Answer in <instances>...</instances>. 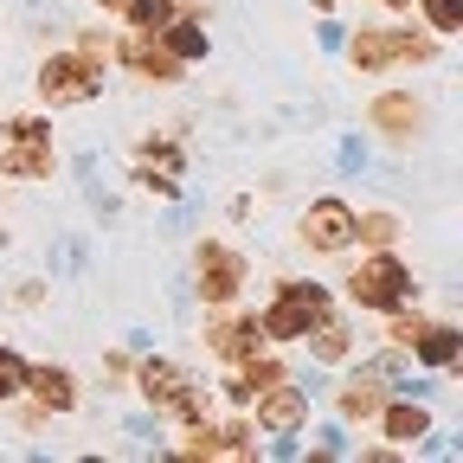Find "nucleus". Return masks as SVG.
Segmentation results:
<instances>
[{
	"mask_svg": "<svg viewBox=\"0 0 463 463\" xmlns=\"http://www.w3.org/2000/svg\"><path fill=\"white\" fill-rule=\"evenodd\" d=\"M457 354H463V328L457 322H425V335L412 341L419 367H457Z\"/></svg>",
	"mask_w": 463,
	"mask_h": 463,
	"instance_id": "obj_17",
	"label": "nucleus"
},
{
	"mask_svg": "<svg viewBox=\"0 0 463 463\" xmlns=\"http://www.w3.org/2000/svg\"><path fill=\"white\" fill-rule=\"evenodd\" d=\"M425 322H431V316H399V309H392V322H386V341L399 347V354H412V341L425 335Z\"/></svg>",
	"mask_w": 463,
	"mask_h": 463,
	"instance_id": "obj_24",
	"label": "nucleus"
},
{
	"mask_svg": "<svg viewBox=\"0 0 463 463\" xmlns=\"http://www.w3.org/2000/svg\"><path fill=\"white\" fill-rule=\"evenodd\" d=\"M297 245L316 251V258H335V251H354V206L347 200H309L303 219H297Z\"/></svg>",
	"mask_w": 463,
	"mask_h": 463,
	"instance_id": "obj_8",
	"label": "nucleus"
},
{
	"mask_svg": "<svg viewBox=\"0 0 463 463\" xmlns=\"http://www.w3.org/2000/svg\"><path fill=\"white\" fill-rule=\"evenodd\" d=\"M97 7H116V0H97Z\"/></svg>",
	"mask_w": 463,
	"mask_h": 463,
	"instance_id": "obj_27",
	"label": "nucleus"
},
{
	"mask_svg": "<svg viewBox=\"0 0 463 463\" xmlns=\"http://www.w3.org/2000/svg\"><path fill=\"white\" fill-rule=\"evenodd\" d=\"M136 392H142V405H148L155 419H174V425H187V419L206 412L200 380H194L181 361H167V354H155V361L136 367Z\"/></svg>",
	"mask_w": 463,
	"mask_h": 463,
	"instance_id": "obj_2",
	"label": "nucleus"
},
{
	"mask_svg": "<svg viewBox=\"0 0 463 463\" xmlns=\"http://www.w3.org/2000/svg\"><path fill=\"white\" fill-rule=\"evenodd\" d=\"M20 392H26V361L14 347H0V405H14Z\"/></svg>",
	"mask_w": 463,
	"mask_h": 463,
	"instance_id": "obj_23",
	"label": "nucleus"
},
{
	"mask_svg": "<svg viewBox=\"0 0 463 463\" xmlns=\"http://www.w3.org/2000/svg\"><path fill=\"white\" fill-rule=\"evenodd\" d=\"M26 392L39 412H78V373L71 367H26Z\"/></svg>",
	"mask_w": 463,
	"mask_h": 463,
	"instance_id": "obj_15",
	"label": "nucleus"
},
{
	"mask_svg": "<svg viewBox=\"0 0 463 463\" xmlns=\"http://www.w3.org/2000/svg\"><path fill=\"white\" fill-rule=\"evenodd\" d=\"M386 386H392V380H386L380 367H361L354 380L341 386V399H335V405H341V419H373V412H380V399H386Z\"/></svg>",
	"mask_w": 463,
	"mask_h": 463,
	"instance_id": "obj_16",
	"label": "nucleus"
},
{
	"mask_svg": "<svg viewBox=\"0 0 463 463\" xmlns=\"http://www.w3.org/2000/svg\"><path fill=\"white\" fill-rule=\"evenodd\" d=\"M354 245H367V251L399 245V219L392 213H354Z\"/></svg>",
	"mask_w": 463,
	"mask_h": 463,
	"instance_id": "obj_21",
	"label": "nucleus"
},
{
	"mask_svg": "<svg viewBox=\"0 0 463 463\" xmlns=\"http://www.w3.org/2000/svg\"><path fill=\"white\" fill-rule=\"evenodd\" d=\"M419 14H425V26H431L438 39L463 33V0H419Z\"/></svg>",
	"mask_w": 463,
	"mask_h": 463,
	"instance_id": "obj_22",
	"label": "nucleus"
},
{
	"mask_svg": "<svg viewBox=\"0 0 463 463\" xmlns=\"http://www.w3.org/2000/svg\"><path fill=\"white\" fill-rule=\"evenodd\" d=\"M328 309H335V297H328L322 283L283 277V283H277V297H270V303H264V316H258V328H264V341H303Z\"/></svg>",
	"mask_w": 463,
	"mask_h": 463,
	"instance_id": "obj_3",
	"label": "nucleus"
},
{
	"mask_svg": "<svg viewBox=\"0 0 463 463\" xmlns=\"http://www.w3.org/2000/svg\"><path fill=\"white\" fill-rule=\"evenodd\" d=\"M380 7H386V14H405V7H412V0H380Z\"/></svg>",
	"mask_w": 463,
	"mask_h": 463,
	"instance_id": "obj_26",
	"label": "nucleus"
},
{
	"mask_svg": "<svg viewBox=\"0 0 463 463\" xmlns=\"http://www.w3.org/2000/svg\"><path fill=\"white\" fill-rule=\"evenodd\" d=\"M78 52L90 58V65H109V52H116V39H109V33H97V26H84V33H78Z\"/></svg>",
	"mask_w": 463,
	"mask_h": 463,
	"instance_id": "obj_25",
	"label": "nucleus"
},
{
	"mask_svg": "<svg viewBox=\"0 0 463 463\" xmlns=\"http://www.w3.org/2000/svg\"><path fill=\"white\" fill-rule=\"evenodd\" d=\"M405 297H412V270H405V258L386 245V251H367L354 270H347V303L354 309H405Z\"/></svg>",
	"mask_w": 463,
	"mask_h": 463,
	"instance_id": "obj_4",
	"label": "nucleus"
},
{
	"mask_svg": "<svg viewBox=\"0 0 463 463\" xmlns=\"http://www.w3.org/2000/svg\"><path fill=\"white\" fill-rule=\"evenodd\" d=\"M136 187L174 200V194H181V148H174V142H142V155H136Z\"/></svg>",
	"mask_w": 463,
	"mask_h": 463,
	"instance_id": "obj_14",
	"label": "nucleus"
},
{
	"mask_svg": "<svg viewBox=\"0 0 463 463\" xmlns=\"http://www.w3.org/2000/svg\"><path fill=\"white\" fill-rule=\"evenodd\" d=\"M380 431L392 438V450H419L425 438H431V405L412 392V399H380Z\"/></svg>",
	"mask_w": 463,
	"mask_h": 463,
	"instance_id": "obj_13",
	"label": "nucleus"
},
{
	"mask_svg": "<svg viewBox=\"0 0 463 463\" xmlns=\"http://www.w3.org/2000/svg\"><path fill=\"white\" fill-rule=\"evenodd\" d=\"M251 405H258V431H270V438H297L309 425V386H297V380L264 386Z\"/></svg>",
	"mask_w": 463,
	"mask_h": 463,
	"instance_id": "obj_9",
	"label": "nucleus"
},
{
	"mask_svg": "<svg viewBox=\"0 0 463 463\" xmlns=\"http://www.w3.org/2000/svg\"><path fill=\"white\" fill-rule=\"evenodd\" d=\"M109 14H123L129 33H161V26L174 20V0H116Z\"/></svg>",
	"mask_w": 463,
	"mask_h": 463,
	"instance_id": "obj_20",
	"label": "nucleus"
},
{
	"mask_svg": "<svg viewBox=\"0 0 463 463\" xmlns=\"http://www.w3.org/2000/svg\"><path fill=\"white\" fill-rule=\"evenodd\" d=\"M303 341H309V354H316L322 367H335V361H347V354H354V328H347L335 309H328V316H322V322H316Z\"/></svg>",
	"mask_w": 463,
	"mask_h": 463,
	"instance_id": "obj_18",
	"label": "nucleus"
},
{
	"mask_svg": "<svg viewBox=\"0 0 463 463\" xmlns=\"http://www.w3.org/2000/svg\"><path fill=\"white\" fill-rule=\"evenodd\" d=\"M438 58V33H412V26H361L347 39V65L361 78H380L392 65H431Z\"/></svg>",
	"mask_w": 463,
	"mask_h": 463,
	"instance_id": "obj_1",
	"label": "nucleus"
},
{
	"mask_svg": "<svg viewBox=\"0 0 463 463\" xmlns=\"http://www.w3.org/2000/svg\"><path fill=\"white\" fill-rule=\"evenodd\" d=\"M367 129H380L386 142H412V136L425 129V97H412V90H380V97L367 103Z\"/></svg>",
	"mask_w": 463,
	"mask_h": 463,
	"instance_id": "obj_10",
	"label": "nucleus"
},
{
	"mask_svg": "<svg viewBox=\"0 0 463 463\" xmlns=\"http://www.w3.org/2000/svg\"><path fill=\"white\" fill-rule=\"evenodd\" d=\"M155 39L167 45V58H181V65H187V58H206V26H200V20H181V14H174Z\"/></svg>",
	"mask_w": 463,
	"mask_h": 463,
	"instance_id": "obj_19",
	"label": "nucleus"
},
{
	"mask_svg": "<svg viewBox=\"0 0 463 463\" xmlns=\"http://www.w3.org/2000/svg\"><path fill=\"white\" fill-rule=\"evenodd\" d=\"M245 277H251L245 251H232L225 239H200L194 245V289H200L206 309H232L245 297Z\"/></svg>",
	"mask_w": 463,
	"mask_h": 463,
	"instance_id": "obj_6",
	"label": "nucleus"
},
{
	"mask_svg": "<svg viewBox=\"0 0 463 463\" xmlns=\"http://www.w3.org/2000/svg\"><path fill=\"white\" fill-rule=\"evenodd\" d=\"M109 58H123V65L142 78V84H181V58H167V45L155 33H129V39H116Z\"/></svg>",
	"mask_w": 463,
	"mask_h": 463,
	"instance_id": "obj_12",
	"label": "nucleus"
},
{
	"mask_svg": "<svg viewBox=\"0 0 463 463\" xmlns=\"http://www.w3.org/2000/svg\"><path fill=\"white\" fill-rule=\"evenodd\" d=\"M39 97H45L52 109L97 103V97H103V65H90L84 52H52L45 65H39Z\"/></svg>",
	"mask_w": 463,
	"mask_h": 463,
	"instance_id": "obj_7",
	"label": "nucleus"
},
{
	"mask_svg": "<svg viewBox=\"0 0 463 463\" xmlns=\"http://www.w3.org/2000/svg\"><path fill=\"white\" fill-rule=\"evenodd\" d=\"M52 167H58L52 129L39 116H14L0 129V181H52Z\"/></svg>",
	"mask_w": 463,
	"mask_h": 463,
	"instance_id": "obj_5",
	"label": "nucleus"
},
{
	"mask_svg": "<svg viewBox=\"0 0 463 463\" xmlns=\"http://www.w3.org/2000/svg\"><path fill=\"white\" fill-rule=\"evenodd\" d=\"M200 341H206V354L225 361V367H239V361L264 354V328H258V316H219V322H206Z\"/></svg>",
	"mask_w": 463,
	"mask_h": 463,
	"instance_id": "obj_11",
	"label": "nucleus"
}]
</instances>
